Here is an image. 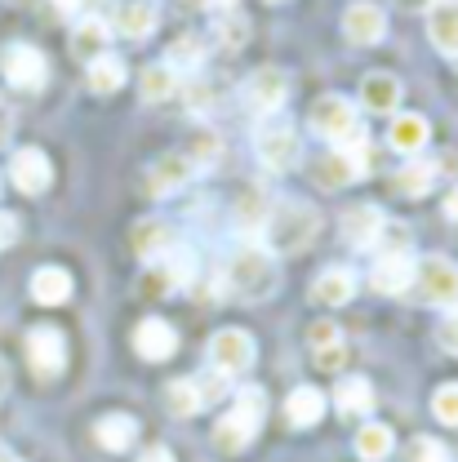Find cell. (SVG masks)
<instances>
[{
	"instance_id": "26",
	"label": "cell",
	"mask_w": 458,
	"mask_h": 462,
	"mask_svg": "<svg viewBox=\"0 0 458 462\" xmlns=\"http://www.w3.org/2000/svg\"><path fill=\"white\" fill-rule=\"evenodd\" d=\"M32 298L41 307H58L71 298V272L67 267H36L32 272Z\"/></svg>"
},
{
	"instance_id": "8",
	"label": "cell",
	"mask_w": 458,
	"mask_h": 462,
	"mask_svg": "<svg viewBox=\"0 0 458 462\" xmlns=\"http://www.w3.org/2000/svg\"><path fill=\"white\" fill-rule=\"evenodd\" d=\"M27 365H32L36 378H58L67 369V338L54 325H36L27 334Z\"/></svg>"
},
{
	"instance_id": "15",
	"label": "cell",
	"mask_w": 458,
	"mask_h": 462,
	"mask_svg": "<svg viewBox=\"0 0 458 462\" xmlns=\"http://www.w3.org/2000/svg\"><path fill=\"white\" fill-rule=\"evenodd\" d=\"M134 351H138L143 360L161 365V360H170L173 351H178V329H173L170 320L147 316V320H138V325H134Z\"/></svg>"
},
{
	"instance_id": "18",
	"label": "cell",
	"mask_w": 458,
	"mask_h": 462,
	"mask_svg": "<svg viewBox=\"0 0 458 462\" xmlns=\"http://www.w3.org/2000/svg\"><path fill=\"white\" fill-rule=\"evenodd\" d=\"M383 227H388V218H383V209H374V205H356V209L343 214V240L351 249H374Z\"/></svg>"
},
{
	"instance_id": "53",
	"label": "cell",
	"mask_w": 458,
	"mask_h": 462,
	"mask_svg": "<svg viewBox=\"0 0 458 462\" xmlns=\"http://www.w3.org/2000/svg\"><path fill=\"white\" fill-rule=\"evenodd\" d=\"M178 5H210V0H178Z\"/></svg>"
},
{
	"instance_id": "16",
	"label": "cell",
	"mask_w": 458,
	"mask_h": 462,
	"mask_svg": "<svg viewBox=\"0 0 458 462\" xmlns=\"http://www.w3.org/2000/svg\"><path fill=\"white\" fill-rule=\"evenodd\" d=\"M192 178H196L192 161H187L182 152H170V156L152 161V170H147V196H173V191H182Z\"/></svg>"
},
{
	"instance_id": "20",
	"label": "cell",
	"mask_w": 458,
	"mask_h": 462,
	"mask_svg": "<svg viewBox=\"0 0 458 462\" xmlns=\"http://www.w3.org/2000/svg\"><path fill=\"white\" fill-rule=\"evenodd\" d=\"M369 285L379 289V293H388V298L405 293V289L414 285V258L409 254H383L374 263V272H369Z\"/></svg>"
},
{
	"instance_id": "4",
	"label": "cell",
	"mask_w": 458,
	"mask_h": 462,
	"mask_svg": "<svg viewBox=\"0 0 458 462\" xmlns=\"http://www.w3.org/2000/svg\"><path fill=\"white\" fill-rule=\"evenodd\" d=\"M254 152L272 173H285L303 161V143H298V125L285 112H272L258 120L254 129Z\"/></svg>"
},
{
	"instance_id": "19",
	"label": "cell",
	"mask_w": 458,
	"mask_h": 462,
	"mask_svg": "<svg viewBox=\"0 0 458 462\" xmlns=\"http://www.w3.org/2000/svg\"><path fill=\"white\" fill-rule=\"evenodd\" d=\"M360 107L374 116H388L401 107V80L392 76V71H369L365 80H360Z\"/></svg>"
},
{
	"instance_id": "38",
	"label": "cell",
	"mask_w": 458,
	"mask_h": 462,
	"mask_svg": "<svg viewBox=\"0 0 458 462\" xmlns=\"http://www.w3.org/2000/svg\"><path fill=\"white\" fill-rule=\"evenodd\" d=\"M312 170H316V182H321V187H330V191H334V187H343V182H351V178H356V173L347 170V161H343V156H339V152H330V156H325V161H316Z\"/></svg>"
},
{
	"instance_id": "54",
	"label": "cell",
	"mask_w": 458,
	"mask_h": 462,
	"mask_svg": "<svg viewBox=\"0 0 458 462\" xmlns=\"http://www.w3.org/2000/svg\"><path fill=\"white\" fill-rule=\"evenodd\" d=\"M276 5H281V0H276Z\"/></svg>"
},
{
	"instance_id": "40",
	"label": "cell",
	"mask_w": 458,
	"mask_h": 462,
	"mask_svg": "<svg viewBox=\"0 0 458 462\" xmlns=\"http://www.w3.org/2000/svg\"><path fill=\"white\" fill-rule=\"evenodd\" d=\"M405 458L409 462H450V449H445L436 436H414L409 449H405Z\"/></svg>"
},
{
	"instance_id": "37",
	"label": "cell",
	"mask_w": 458,
	"mask_h": 462,
	"mask_svg": "<svg viewBox=\"0 0 458 462\" xmlns=\"http://www.w3.org/2000/svg\"><path fill=\"white\" fill-rule=\"evenodd\" d=\"M219 152H223L219 134L214 129H196L192 134V147H187V161H192V170H210L219 161Z\"/></svg>"
},
{
	"instance_id": "46",
	"label": "cell",
	"mask_w": 458,
	"mask_h": 462,
	"mask_svg": "<svg viewBox=\"0 0 458 462\" xmlns=\"http://www.w3.org/2000/svg\"><path fill=\"white\" fill-rule=\"evenodd\" d=\"M18 236H23V227H18V218L0 209V249H5V245H14Z\"/></svg>"
},
{
	"instance_id": "22",
	"label": "cell",
	"mask_w": 458,
	"mask_h": 462,
	"mask_svg": "<svg viewBox=\"0 0 458 462\" xmlns=\"http://www.w3.org/2000/svg\"><path fill=\"white\" fill-rule=\"evenodd\" d=\"M107 41H112V27H107L98 14H85V18L76 23V32H71V54L89 67L94 58L107 54Z\"/></svg>"
},
{
	"instance_id": "11",
	"label": "cell",
	"mask_w": 458,
	"mask_h": 462,
	"mask_svg": "<svg viewBox=\"0 0 458 462\" xmlns=\"http://www.w3.org/2000/svg\"><path fill=\"white\" fill-rule=\"evenodd\" d=\"M343 36L351 45H379L388 36V14L374 0H351L343 9Z\"/></svg>"
},
{
	"instance_id": "47",
	"label": "cell",
	"mask_w": 458,
	"mask_h": 462,
	"mask_svg": "<svg viewBox=\"0 0 458 462\" xmlns=\"http://www.w3.org/2000/svg\"><path fill=\"white\" fill-rule=\"evenodd\" d=\"M138 462H173V454L165 449V445H152V449H143V458Z\"/></svg>"
},
{
	"instance_id": "50",
	"label": "cell",
	"mask_w": 458,
	"mask_h": 462,
	"mask_svg": "<svg viewBox=\"0 0 458 462\" xmlns=\"http://www.w3.org/2000/svg\"><path fill=\"white\" fill-rule=\"evenodd\" d=\"M5 392H9V365L0 360V396H5Z\"/></svg>"
},
{
	"instance_id": "48",
	"label": "cell",
	"mask_w": 458,
	"mask_h": 462,
	"mask_svg": "<svg viewBox=\"0 0 458 462\" xmlns=\"http://www.w3.org/2000/svg\"><path fill=\"white\" fill-rule=\"evenodd\" d=\"M445 218H450V223H458V182L445 191Z\"/></svg>"
},
{
	"instance_id": "17",
	"label": "cell",
	"mask_w": 458,
	"mask_h": 462,
	"mask_svg": "<svg viewBox=\"0 0 458 462\" xmlns=\"http://www.w3.org/2000/svg\"><path fill=\"white\" fill-rule=\"evenodd\" d=\"M129 245H134V254H138L143 263H156L161 254H170L178 240H173V227L165 218H138L134 231H129Z\"/></svg>"
},
{
	"instance_id": "9",
	"label": "cell",
	"mask_w": 458,
	"mask_h": 462,
	"mask_svg": "<svg viewBox=\"0 0 458 462\" xmlns=\"http://www.w3.org/2000/svg\"><path fill=\"white\" fill-rule=\"evenodd\" d=\"M187 276H192V254H187L182 245H173L170 254H161L156 263H147V272H143V293H147V298L173 293L178 285H187Z\"/></svg>"
},
{
	"instance_id": "3",
	"label": "cell",
	"mask_w": 458,
	"mask_h": 462,
	"mask_svg": "<svg viewBox=\"0 0 458 462\" xmlns=\"http://www.w3.org/2000/svg\"><path fill=\"white\" fill-rule=\"evenodd\" d=\"M263 413H267V396H263V387H240V392H236V401H231V409L219 418V427H214V445H219L223 454H240V449L258 436Z\"/></svg>"
},
{
	"instance_id": "25",
	"label": "cell",
	"mask_w": 458,
	"mask_h": 462,
	"mask_svg": "<svg viewBox=\"0 0 458 462\" xmlns=\"http://www.w3.org/2000/svg\"><path fill=\"white\" fill-rule=\"evenodd\" d=\"M94 440L107 449V454H125L134 440H138V422L129 413H107L94 422Z\"/></svg>"
},
{
	"instance_id": "35",
	"label": "cell",
	"mask_w": 458,
	"mask_h": 462,
	"mask_svg": "<svg viewBox=\"0 0 458 462\" xmlns=\"http://www.w3.org/2000/svg\"><path fill=\"white\" fill-rule=\"evenodd\" d=\"M432 187H436V165H432V161H414V165H405V170L397 173V191H401V196H414V200H418V196H427Z\"/></svg>"
},
{
	"instance_id": "7",
	"label": "cell",
	"mask_w": 458,
	"mask_h": 462,
	"mask_svg": "<svg viewBox=\"0 0 458 462\" xmlns=\"http://www.w3.org/2000/svg\"><path fill=\"white\" fill-rule=\"evenodd\" d=\"M0 71L23 94H32V89H41L50 80V62H45V54L36 45H5L0 50Z\"/></svg>"
},
{
	"instance_id": "34",
	"label": "cell",
	"mask_w": 458,
	"mask_h": 462,
	"mask_svg": "<svg viewBox=\"0 0 458 462\" xmlns=\"http://www.w3.org/2000/svg\"><path fill=\"white\" fill-rule=\"evenodd\" d=\"M165 409H170L173 418H192V413H201L205 404H201L196 378H173L170 387H165Z\"/></svg>"
},
{
	"instance_id": "14",
	"label": "cell",
	"mask_w": 458,
	"mask_h": 462,
	"mask_svg": "<svg viewBox=\"0 0 458 462\" xmlns=\"http://www.w3.org/2000/svg\"><path fill=\"white\" fill-rule=\"evenodd\" d=\"M156 23H161V9L152 0H116V14L107 27L125 41H147L156 32Z\"/></svg>"
},
{
	"instance_id": "2",
	"label": "cell",
	"mask_w": 458,
	"mask_h": 462,
	"mask_svg": "<svg viewBox=\"0 0 458 462\" xmlns=\"http://www.w3.org/2000/svg\"><path fill=\"white\" fill-rule=\"evenodd\" d=\"M263 236H267V249H276V254H303L321 236V214L307 200H276L267 209Z\"/></svg>"
},
{
	"instance_id": "31",
	"label": "cell",
	"mask_w": 458,
	"mask_h": 462,
	"mask_svg": "<svg viewBox=\"0 0 458 462\" xmlns=\"http://www.w3.org/2000/svg\"><path fill=\"white\" fill-rule=\"evenodd\" d=\"M392 449H397L392 427H383V422H365V427L356 431V454H360L365 462H383Z\"/></svg>"
},
{
	"instance_id": "41",
	"label": "cell",
	"mask_w": 458,
	"mask_h": 462,
	"mask_svg": "<svg viewBox=\"0 0 458 462\" xmlns=\"http://www.w3.org/2000/svg\"><path fill=\"white\" fill-rule=\"evenodd\" d=\"M187 107H192V112H196V116L214 112V107H219V94H214V85L196 76V80L187 85Z\"/></svg>"
},
{
	"instance_id": "44",
	"label": "cell",
	"mask_w": 458,
	"mask_h": 462,
	"mask_svg": "<svg viewBox=\"0 0 458 462\" xmlns=\"http://www.w3.org/2000/svg\"><path fill=\"white\" fill-rule=\"evenodd\" d=\"M436 343L458 356V307H450V311H445V320L436 325Z\"/></svg>"
},
{
	"instance_id": "27",
	"label": "cell",
	"mask_w": 458,
	"mask_h": 462,
	"mask_svg": "<svg viewBox=\"0 0 458 462\" xmlns=\"http://www.w3.org/2000/svg\"><path fill=\"white\" fill-rule=\"evenodd\" d=\"M285 418L289 427H316L325 418V392L316 387H294L285 396Z\"/></svg>"
},
{
	"instance_id": "45",
	"label": "cell",
	"mask_w": 458,
	"mask_h": 462,
	"mask_svg": "<svg viewBox=\"0 0 458 462\" xmlns=\"http://www.w3.org/2000/svg\"><path fill=\"white\" fill-rule=\"evenodd\" d=\"M343 334H339V325L334 320H321V325H312V334H307V343H312V351L316 346H330V343H339Z\"/></svg>"
},
{
	"instance_id": "21",
	"label": "cell",
	"mask_w": 458,
	"mask_h": 462,
	"mask_svg": "<svg viewBox=\"0 0 458 462\" xmlns=\"http://www.w3.org/2000/svg\"><path fill=\"white\" fill-rule=\"evenodd\" d=\"M427 36L436 45V54L458 58V0H436L427 14Z\"/></svg>"
},
{
	"instance_id": "13",
	"label": "cell",
	"mask_w": 458,
	"mask_h": 462,
	"mask_svg": "<svg viewBox=\"0 0 458 462\" xmlns=\"http://www.w3.org/2000/svg\"><path fill=\"white\" fill-rule=\"evenodd\" d=\"M356 125H360V120H356V107L347 103L343 94H325V98H316V107H312V129H316L321 138L339 143V138H347Z\"/></svg>"
},
{
	"instance_id": "42",
	"label": "cell",
	"mask_w": 458,
	"mask_h": 462,
	"mask_svg": "<svg viewBox=\"0 0 458 462\" xmlns=\"http://www.w3.org/2000/svg\"><path fill=\"white\" fill-rule=\"evenodd\" d=\"M316 365L325 369V374H339L347 365V343L339 338V343H330V346H316Z\"/></svg>"
},
{
	"instance_id": "29",
	"label": "cell",
	"mask_w": 458,
	"mask_h": 462,
	"mask_svg": "<svg viewBox=\"0 0 458 462\" xmlns=\"http://www.w3.org/2000/svg\"><path fill=\"white\" fill-rule=\"evenodd\" d=\"M138 94L147 98V103H165L178 94V71L165 67V62H152V67H143L138 71Z\"/></svg>"
},
{
	"instance_id": "24",
	"label": "cell",
	"mask_w": 458,
	"mask_h": 462,
	"mask_svg": "<svg viewBox=\"0 0 458 462\" xmlns=\"http://www.w3.org/2000/svg\"><path fill=\"white\" fill-rule=\"evenodd\" d=\"M312 298H316L321 307H347V302L356 298V276H351L347 267H325V272L316 276V285H312Z\"/></svg>"
},
{
	"instance_id": "30",
	"label": "cell",
	"mask_w": 458,
	"mask_h": 462,
	"mask_svg": "<svg viewBox=\"0 0 458 462\" xmlns=\"http://www.w3.org/2000/svg\"><path fill=\"white\" fill-rule=\"evenodd\" d=\"M85 80H89V89H94V94H103V98H107V94H116V89L129 80V71H125V58H116V54L94 58Z\"/></svg>"
},
{
	"instance_id": "6",
	"label": "cell",
	"mask_w": 458,
	"mask_h": 462,
	"mask_svg": "<svg viewBox=\"0 0 458 462\" xmlns=\"http://www.w3.org/2000/svg\"><path fill=\"white\" fill-rule=\"evenodd\" d=\"M254 356H258V346H254V338H249L245 329H219V334L210 338V365H214V374H223V378L249 374V369H254Z\"/></svg>"
},
{
	"instance_id": "33",
	"label": "cell",
	"mask_w": 458,
	"mask_h": 462,
	"mask_svg": "<svg viewBox=\"0 0 458 462\" xmlns=\"http://www.w3.org/2000/svg\"><path fill=\"white\" fill-rule=\"evenodd\" d=\"M334 404H339V413H369V409H374V387H369V378H360V374L343 378V383L334 387Z\"/></svg>"
},
{
	"instance_id": "49",
	"label": "cell",
	"mask_w": 458,
	"mask_h": 462,
	"mask_svg": "<svg viewBox=\"0 0 458 462\" xmlns=\"http://www.w3.org/2000/svg\"><path fill=\"white\" fill-rule=\"evenodd\" d=\"M50 5H54L58 14H76L80 9V0H50Z\"/></svg>"
},
{
	"instance_id": "51",
	"label": "cell",
	"mask_w": 458,
	"mask_h": 462,
	"mask_svg": "<svg viewBox=\"0 0 458 462\" xmlns=\"http://www.w3.org/2000/svg\"><path fill=\"white\" fill-rule=\"evenodd\" d=\"M9 129H14V120H9V116L0 112V143H5V138H9Z\"/></svg>"
},
{
	"instance_id": "12",
	"label": "cell",
	"mask_w": 458,
	"mask_h": 462,
	"mask_svg": "<svg viewBox=\"0 0 458 462\" xmlns=\"http://www.w3.org/2000/svg\"><path fill=\"white\" fill-rule=\"evenodd\" d=\"M285 98H289V76L281 67H258V71L245 80V103H249L254 112H263V116L281 112Z\"/></svg>"
},
{
	"instance_id": "23",
	"label": "cell",
	"mask_w": 458,
	"mask_h": 462,
	"mask_svg": "<svg viewBox=\"0 0 458 462\" xmlns=\"http://www.w3.org/2000/svg\"><path fill=\"white\" fill-rule=\"evenodd\" d=\"M427 138H432V125H427V116H418V112L397 116L392 129H388V143H392L401 156H418V152L427 147Z\"/></svg>"
},
{
	"instance_id": "43",
	"label": "cell",
	"mask_w": 458,
	"mask_h": 462,
	"mask_svg": "<svg viewBox=\"0 0 458 462\" xmlns=\"http://www.w3.org/2000/svg\"><path fill=\"white\" fill-rule=\"evenodd\" d=\"M228 383L231 378H223V374H205V378H196V387H201V404H214L228 396Z\"/></svg>"
},
{
	"instance_id": "52",
	"label": "cell",
	"mask_w": 458,
	"mask_h": 462,
	"mask_svg": "<svg viewBox=\"0 0 458 462\" xmlns=\"http://www.w3.org/2000/svg\"><path fill=\"white\" fill-rule=\"evenodd\" d=\"M0 462H18V458H14V454H9V449H0Z\"/></svg>"
},
{
	"instance_id": "28",
	"label": "cell",
	"mask_w": 458,
	"mask_h": 462,
	"mask_svg": "<svg viewBox=\"0 0 458 462\" xmlns=\"http://www.w3.org/2000/svg\"><path fill=\"white\" fill-rule=\"evenodd\" d=\"M267 209H272V200H267L258 187H249V191L236 200L231 223H236V231H240V236H258V231H263V223H267Z\"/></svg>"
},
{
	"instance_id": "32",
	"label": "cell",
	"mask_w": 458,
	"mask_h": 462,
	"mask_svg": "<svg viewBox=\"0 0 458 462\" xmlns=\"http://www.w3.org/2000/svg\"><path fill=\"white\" fill-rule=\"evenodd\" d=\"M201 62H205V41L196 32L173 36L170 50H165V67H173V71H201Z\"/></svg>"
},
{
	"instance_id": "10",
	"label": "cell",
	"mask_w": 458,
	"mask_h": 462,
	"mask_svg": "<svg viewBox=\"0 0 458 462\" xmlns=\"http://www.w3.org/2000/svg\"><path fill=\"white\" fill-rule=\"evenodd\" d=\"M9 178H14V187H18L23 196H41V191H50V182H54V165H50V156H45L41 147H18V152L9 156Z\"/></svg>"
},
{
	"instance_id": "1",
	"label": "cell",
	"mask_w": 458,
	"mask_h": 462,
	"mask_svg": "<svg viewBox=\"0 0 458 462\" xmlns=\"http://www.w3.org/2000/svg\"><path fill=\"white\" fill-rule=\"evenodd\" d=\"M228 289L240 302H263L281 289V267L267 249L258 245H240L228 258Z\"/></svg>"
},
{
	"instance_id": "39",
	"label": "cell",
	"mask_w": 458,
	"mask_h": 462,
	"mask_svg": "<svg viewBox=\"0 0 458 462\" xmlns=\"http://www.w3.org/2000/svg\"><path fill=\"white\" fill-rule=\"evenodd\" d=\"M432 418L445 427H458V383H445L432 392Z\"/></svg>"
},
{
	"instance_id": "5",
	"label": "cell",
	"mask_w": 458,
	"mask_h": 462,
	"mask_svg": "<svg viewBox=\"0 0 458 462\" xmlns=\"http://www.w3.org/2000/svg\"><path fill=\"white\" fill-rule=\"evenodd\" d=\"M414 293L432 307H458V267L450 258H423L414 267Z\"/></svg>"
},
{
	"instance_id": "36",
	"label": "cell",
	"mask_w": 458,
	"mask_h": 462,
	"mask_svg": "<svg viewBox=\"0 0 458 462\" xmlns=\"http://www.w3.org/2000/svg\"><path fill=\"white\" fill-rule=\"evenodd\" d=\"M214 32H219V45H223V50H240V45L249 41V18H245L240 9H223L219 23H214Z\"/></svg>"
}]
</instances>
